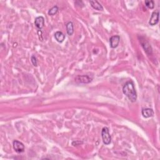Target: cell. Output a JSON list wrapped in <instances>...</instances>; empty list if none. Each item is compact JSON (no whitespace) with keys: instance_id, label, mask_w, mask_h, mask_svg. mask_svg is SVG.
Wrapping results in <instances>:
<instances>
[{"instance_id":"6da1fadb","label":"cell","mask_w":160,"mask_h":160,"mask_svg":"<svg viewBox=\"0 0 160 160\" xmlns=\"http://www.w3.org/2000/svg\"><path fill=\"white\" fill-rule=\"evenodd\" d=\"M123 92L131 102H135L137 99V93L133 81L126 82L123 87Z\"/></svg>"},{"instance_id":"7a4b0ae2","label":"cell","mask_w":160,"mask_h":160,"mask_svg":"<svg viewBox=\"0 0 160 160\" xmlns=\"http://www.w3.org/2000/svg\"><path fill=\"white\" fill-rule=\"evenodd\" d=\"M101 136L103 143L106 145H108L111 142V137L109 133V129L107 127L103 128L101 131Z\"/></svg>"},{"instance_id":"3957f363","label":"cell","mask_w":160,"mask_h":160,"mask_svg":"<svg viewBox=\"0 0 160 160\" xmlns=\"http://www.w3.org/2000/svg\"><path fill=\"white\" fill-rule=\"evenodd\" d=\"M140 42L141 46H142L143 49L144 50L145 52H146V53L149 55L153 53V50H152V48L150 45V44L149 43L148 41L145 39L144 37L141 36L140 39Z\"/></svg>"},{"instance_id":"277c9868","label":"cell","mask_w":160,"mask_h":160,"mask_svg":"<svg viewBox=\"0 0 160 160\" xmlns=\"http://www.w3.org/2000/svg\"><path fill=\"white\" fill-rule=\"evenodd\" d=\"M93 76L90 75H79L74 78V81L79 83L87 84L90 83L93 80Z\"/></svg>"},{"instance_id":"5b68a950","label":"cell","mask_w":160,"mask_h":160,"mask_svg":"<svg viewBox=\"0 0 160 160\" xmlns=\"http://www.w3.org/2000/svg\"><path fill=\"white\" fill-rule=\"evenodd\" d=\"M13 148L16 153H21L25 151V145L19 141L14 140L13 141Z\"/></svg>"},{"instance_id":"8992f818","label":"cell","mask_w":160,"mask_h":160,"mask_svg":"<svg viewBox=\"0 0 160 160\" xmlns=\"http://www.w3.org/2000/svg\"><path fill=\"white\" fill-rule=\"evenodd\" d=\"M158 21H159V12L158 11H156V12H154L152 13L150 21H149V24L151 26H154L157 24L158 23Z\"/></svg>"},{"instance_id":"52a82bcc","label":"cell","mask_w":160,"mask_h":160,"mask_svg":"<svg viewBox=\"0 0 160 160\" xmlns=\"http://www.w3.org/2000/svg\"><path fill=\"white\" fill-rule=\"evenodd\" d=\"M120 41V36L116 35V36H111L110 39V43L111 48H116L118 46Z\"/></svg>"},{"instance_id":"ba28073f","label":"cell","mask_w":160,"mask_h":160,"mask_svg":"<svg viewBox=\"0 0 160 160\" xmlns=\"http://www.w3.org/2000/svg\"><path fill=\"white\" fill-rule=\"evenodd\" d=\"M35 25L39 29H42L44 26V18L43 16L37 17L35 21Z\"/></svg>"},{"instance_id":"9c48e42d","label":"cell","mask_w":160,"mask_h":160,"mask_svg":"<svg viewBox=\"0 0 160 160\" xmlns=\"http://www.w3.org/2000/svg\"><path fill=\"white\" fill-rule=\"evenodd\" d=\"M141 113H142V115L144 118H148L153 116L154 111L150 108H145L141 111Z\"/></svg>"},{"instance_id":"30bf717a","label":"cell","mask_w":160,"mask_h":160,"mask_svg":"<svg viewBox=\"0 0 160 160\" xmlns=\"http://www.w3.org/2000/svg\"><path fill=\"white\" fill-rule=\"evenodd\" d=\"M54 38L59 43H62L65 39V35L61 31H57L55 33Z\"/></svg>"},{"instance_id":"8fae6325","label":"cell","mask_w":160,"mask_h":160,"mask_svg":"<svg viewBox=\"0 0 160 160\" xmlns=\"http://www.w3.org/2000/svg\"><path fill=\"white\" fill-rule=\"evenodd\" d=\"M90 5L94 9L98 10V11H103V8L102 5L97 1H90Z\"/></svg>"},{"instance_id":"7c38bea8","label":"cell","mask_w":160,"mask_h":160,"mask_svg":"<svg viewBox=\"0 0 160 160\" xmlns=\"http://www.w3.org/2000/svg\"><path fill=\"white\" fill-rule=\"evenodd\" d=\"M66 28L67 33H68V35L71 36L74 33V27L72 22H68L66 25Z\"/></svg>"},{"instance_id":"4fadbf2b","label":"cell","mask_w":160,"mask_h":160,"mask_svg":"<svg viewBox=\"0 0 160 160\" xmlns=\"http://www.w3.org/2000/svg\"><path fill=\"white\" fill-rule=\"evenodd\" d=\"M58 12V7L57 6H54L49 10V12H48V14L50 16H53L54 14H57Z\"/></svg>"},{"instance_id":"5bb4252c","label":"cell","mask_w":160,"mask_h":160,"mask_svg":"<svg viewBox=\"0 0 160 160\" xmlns=\"http://www.w3.org/2000/svg\"><path fill=\"white\" fill-rule=\"evenodd\" d=\"M145 5L150 9H153L155 7V3L153 1H145Z\"/></svg>"},{"instance_id":"9a60e30c","label":"cell","mask_w":160,"mask_h":160,"mask_svg":"<svg viewBox=\"0 0 160 160\" xmlns=\"http://www.w3.org/2000/svg\"><path fill=\"white\" fill-rule=\"evenodd\" d=\"M31 62L33 63V65H34L35 66H38V63H37V59L35 57V56H33L31 57Z\"/></svg>"}]
</instances>
